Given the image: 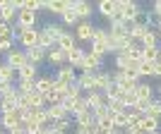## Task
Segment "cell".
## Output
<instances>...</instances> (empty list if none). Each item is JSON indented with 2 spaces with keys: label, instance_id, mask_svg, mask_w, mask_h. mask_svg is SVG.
Instances as JSON below:
<instances>
[{
  "label": "cell",
  "instance_id": "cell-48",
  "mask_svg": "<svg viewBox=\"0 0 161 134\" xmlns=\"http://www.w3.org/2000/svg\"><path fill=\"white\" fill-rule=\"evenodd\" d=\"M154 77H156V79H161V60L154 62Z\"/></svg>",
  "mask_w": 161,
  "mask_h": 134
},
{
  "label": "cell",
  "instance_id": "cell-32",
  "mask_svg": "<svg viewBox=\"0 0 161 134\" xmlns=\"http://www.w3.org/2000/svg\"><path fill=\"white\" fill-rule=\"evenodd\" d=\"M31 91H36L34 81H29V79H17V94H19V96H27V94H31Z\"/></svg>",
  "mask_w": 161,
  "mask_h": 134
},
{
  "label": "cell",
  "instance_id": "cell-53",
  "mask_svg": "<svg viewBox=\"0 0 161 134\" xmlns=\"http://www.w3.org/2000/svg\"><path fill=\"white\" fill-rule=\"evenodd\" d=\"M0 134H7V132H5V129H3V127H0Z\"/></svg>",
  "mask_w": 161,
  "mask_h": 134
},
{
  "label": "cell",
  "instance_id": "cell-52",
  "mask_svg": "<svg viewBox=\"0 0 161 134\" xmlns=\"http://www.w3.org/2000/svg\"><path fill=\"white\" fill-rule=\"evenodd\" d=\"M159 100H161V84H159Z\"/></svg>",
  "mask_w": 161,
  "mask_h": 134
},
{
  "label": "cell",
  "instance_id": "cell-3",
  "mask_svg": "<svg viewBox=\"0 0 161 134\" xmlns=\"http://www.w3.org/2000/svg\"><path fill=\"white\" fill-rule=\"evenodd\" d=\"M118 10L123 12V19L125 22H135L137 17H140V5L137 3H132V0H118Z\"/></svg>",
  "mask_w": 161,
  "mask_h": 134
},
{
  "label": "cell",
  "instance_id": "cell-10",
  "mask_svg": "<svg viewBox=\"0 0 161 134\" xmlns=\"http://www.w3.org/2000/svg\"><path fill=\"white\" fill-rule=\"evenodd\" d=\"M55 81H63V84H72V81H77V70H75L72 65L58 67V72H55Z\"/></svg>",
  "mask_w": 161,
  "mask_h": 134
},
{
  "label": "cell",
  "instance_id": "cell-18",
  "mask_svg": "<svg viewBox=\"0 0 161 134\" xmlns=\"http://www.w3.org/2000/svg\"><path fill=\"white\" fill-rule=\"evenodd\" d=\"M87 106H89V110L94 113V110L106 106V96L101 94V91H92V94H87Z\"/></svg>",
  "mask_w": 161,
  "mask_h": 134
},
{
  "label": "cell",
  "instance_id": "cell-34",
  "mask_svg": "<svg viewBox=\"0 0 161 134\" xmlns=\"http://www.w3.org/2000/svg\"><path fill=\"white\" fill-rule=\"evenodd\" d=\"M103 96H106V103H108V100H113V98H123L125 94H123V89L118 86V84H111V86L103 91Z\"/></svg>",
  "mask_w": 161,
  "mask_h": 134
},
{
  "label": "cell",
  "instance_id": "cell-37",
  "mask_svg": "<svg viewBox=\"0 0 161 134\" xmlns=\"http://www.w3.org/2000/svg\"><path fill=\"white\" fill-rule=\"evenodd\" d=\"M0 39H12L14 41V27H12V24L0 22Z\"/></svg>",
  "mask_w": 161,
  "mask_h": 134
},
{
  "label": "cell",
  "instance_id": "cell-15",
  "mask_svg": "<svg viewBox=\"0 0 161 134\" xmlns=\"http://www.w3.org/2000/svg\"><path fill=\"white\" fill-rule=\"evenodd\" d=\"M70 5H72V0H46V12L58 14V17H60Z\"/></svg>",
  "mask_w": 161,
  "mask_h": 134
},
{
  "label": "cell",
  "instance_id": "cell-19",
  "mask_svg": "<svg viewBox=\"0 0 161 134\" xmlns=\"http://www.w3.org/2000/svg\"><path fill=\"white\" fill-rule=\"evenodd\" d=\"M111 84H113V74L106 72V70H99V72H96V91H101V94H103Z\"/></svg>",
  "mask_w": 161,
  "mask_h": 134
},
{
  "label": "cell",
  "instance_id": "cell-26",
  "mask_svg": "<svg viewBox=\"0 0 161 134\" xmlns=\"http://www.w3.org/2000/svg\"><path fill=\"white\" fill-rule=\"evenodd\" d=\"M140 127H142V132H144V134H156V132H159V120H154V117H147V115H142Z\"/></svg>",
  "mask_w": 161,
  "mask_h": 134
},
{
  "label": "cell",
  "instance_id": "cell-6",
  "mask_svg": "<svg viewBox=\"0 0 161 134\" xmlns=\"http://www.w3.org/2000/svg\"><path fill=\"white\" fill-rule=\"evenodd\" d=\"M3 62H5V65H10L12 70H19V67L27 65V53H24L22 48H19V50H10V53L5 55V60H3Z\"/></svg>",
  "mask_w": 161,
  "mask_h": 134
},
{
  "label": "cell",
  "instance_id": "cell-55",
  "mask_svg": "<svg viewBox=\"0 0 161 134\" xmlns=\"http://www.w3.org/2000/svg\"><path fill=\"white\" fill-rule=\"evenodd\" d=\"M156 134H161V132H156Z\"/></svg>",
  "mask_w": 161,
  "mask_h": 134
},
{
  "label": "cell",
  "instance_id": "cell-51",
  "mask_svg": "<svg viewBox=\"0 0 161 134\" xmlns=\"http://www.w3.org/2000/svg\"><path fill=\"white\" fill-rule=\"evenodd\" d=\"M156 34H159V39H161V27H159V29H156Z\"/></svg>",
  "mask_w": 161,
  "mask_h": 134
},
{
  "label": "cell",
  "instance_id": "cell-28",
  "mask_svg": "<svg viewBox=\"0 0 161 134\" xmlns=\"http://www.w3.org/2000/svg\"><path fill=\"white\" fill-rule=\"evenodd\" d=\"M0 81H10V84H14L17 81V70H12L10 65H0Z\"/></svg>",
  "mask_w": 161,
  "mask_h": 134
},
{
  "label": "cell",
  "instance_id": "cell-17",
  "mask_svg": "<svg viewBox=\"0 0 161 134\" xmlns=\"http://www.w3.org/2000/svg\"><path fill=\"white\" fill-rule=\"evenodd\" d=\"M84 53H87V50H84V48H72V50H70V53H67V65H72L75 70H80L82 72V60H84Z\"/></svg>",
  "mask_w": 161,
  "mask_h": 134
},
{
  "label": "cell",
  "instance_id": "cell-4",
  "mask_svg": "<svg viewBox=\"0 0 161 134\" xmlns=\"http://www.w3.org/2000/svg\"><path fill=\"white\" fill-rule=\"evenodd\" d=\"M34 86H36L39 94L46 96L48 91H53V89H55V74H39V77L34 79Z\"/></svg>",
  "mask_w": 161,
  "mask_h": 134
},
{
  "label": "cell",
  "instance_id": "cell-40",
  "mask_svg": "<svg viewBox=\"0 0 161 134\" xmlns=\"http://www.w3.org/2000/svg\"><path fill=\"white\" fill-rule=\"evenodd\" d=\"M113 127H115V129H123V132H125V127H128V115H125V113L113 115Z\"/></svg>",
  "mask_w": 161,
  "mask_h": 134
},
{
  "label": "cell",
  "instance_id": "cell-36",
  "mask_svg": "<svg viewBox=\"0 0 161 134\" xmlns=\"http://www.w3.org/2000/svg\"><path fill=\"white\" fill-rule=\"evenodd\" d=\"M159 50H161V48H142V60L156 62V58H159Z\"/></svg>",
  "mask_w": 161,
  "mask_h": 134
},
{
  "label": "cell",
  "instance_id": "cell-41",
  "mask_svg": "<svg viewBox=\"0 0 161 134\" xmlns=\"http://www.w3.org/2000/svg\"><path fill=\"white\" fill-rule=\"evenodd\" d=\"M152 100H154V98H140V100H137V106H135L132 110H137L140 115H144L149 110V106H152Z\"/></svg>",
  "mask_w": 161,
  "mask_h": 134
},
{
  "label": "cell",
  "instance_id": "cell-49",
  "mask_svg": "<svg viewBox=\"0 0 161 134\" xmlns=\"http://www.w3.org/2000/svg\"><path fill=\"white\" fill-rule=\"evenodd\" d=\"M7 134H27V132H24V127H22V125H19V127L10 129V132H7Z\"/></svg>",
  "mask_w": 161,
  "mask_h": 134
},
{
  "label": "cell",
  "instance_id": "cell-8",
  "mask_svg": "<svg viewBox=\"0 0 161 134\" xmlns=\"http://www.w3.org/2000/svg\"><path fill=\"white\" fill-rule=\"evenodd\" d=\"M77 84L82 86V91H96V72H80L77 74Z\"/></svg>",
  "mask_w": 161,
  "mask_h": 134
},
{
  "label": "cell",
  "instance_id": "cell-31",
  "mask_svg": "<svg viewBox=\"0 0 161 134\" xmlns=\"http://www.w3.org/2000/svg\"><path fill=\"white\" fill-rule=\"evenodd\" d=\"M142 48H159V34L152 29V31H147V36L142 39Z\"/></svg>",
  "mask_w": 161,
  "mask_h": 134
},
{
  "label": "cell",
  "instance_id": "cell-45",
  "mask_svg": "<svg viewBox=\"0 0 161 134\" xmlns=\"http://www.w3.org/2000/svg\"><path fill=\"white\" fill-rule=\"evenodd\" d=\"M115 70H123V72L128 70V58L125 55H115Z\"/></svg>",
  "mask_w": 161,
  "mask_h": 134
},
{
  "label": "cell",
  "instance_id": "cell-35",
  "mask_svg": "<svg viewBox=\"0 0 161 134\" xmlns=\"http://www.w3.org/2000/svg\"><path fill=\"white\" fill-rule=\"evenodd\" d=\"M144 115H147V117H154V120L161 122V100L154 98V100H152V106H149V110H147Z\"/></svg>",
  "mask_w": 161,
  "mask_h": 134
},
{
  "label": "cell",
  "instance_id": "cell-54",
  "mask_svg": "<svg viewBox=\"0 0 161 134\" xmlns=\"http://www.w3.org/2000/svg\"><path fill=\"white\" fill-rule=\"evenodd\" d=\"M0 65H3V60H0Z\"/></svg>",
  "mask_w": 161,
  "mask_h": 134
},
{
  "label": "cell",
  "instance_id": "cell-44",
  "mask_svg": "<svg viewBox=\"0 0 161 134\" xmlns=\"http://www.w3.org/2000/svg\"><path fill=\"white\" fill-rule=\"evenodd\" d=\"M10 50H14L12 48V39H0V53H10Z\"/></svg>",
  "mask_w": 161,
  "mask_h": 134
},
{
  "label": "cell",
  "instance_id": "cell-5",
  "mask_svg": "<svg viewBox=\"0 0 161 134\" xmlns=\"http://www.w3.org/2000/svg\"><path fill=\"white\" fill-rule=\"evenodd\" d=\"M101 67H103V58L94 55L92 50L84 53V60H82V72H99Z\"/></svg>",
  "mask_w": 161,
  "mask_h": 134
},
{
  "label": "cell",
  "instance_id": "cell-13",
  "mask_svg": "<svg viewBox=\"0 0 161 134\" xmlns=\"http://www.w3.org/2000/svg\"><path fill=\"white\" fill-rule=\"evenodd\" d=\"M19 125H22V117L17 115V110H14V113H0V127L5 129V132L19 127Z\"/></svg>",
  "mask_w": 161,
  "mask_h": 134
},
{
  "label": "cell",
  "instance_id": "cell-25",
  "mask_svg": "<svg viewBox=\"0 0 161 134\" xmlns=\"http://www.w3.org/2000/svg\"><path fill=\"white\" fill-rule=\"evenodd\" d=\"M46 115H48V120H51V122H58V120H63V117H70L60 103H58V106H46Z\"/></svg>",
  "mask_w": 161,
  "mask_h": 134
},
{
  "label": "cell",
  "instance_id": "cell-29",
  "mask_svg": "<svg viewBox=\"0 0 161 134\" xmlns=\"http://www.w3.org/2000/svg\"><path fill=\"white\" fill-rule=\"evenodd\" d=\"M27 100H29V108H46V96L39 94V91L27 94Z\"/></svg>",
  "mask_w": 161,
  "mask_h": 134
},
{
  "label": "cell",
  "instance_id": "cell-12",
  "mask_svg": "<svg viewBox=\"0 0 161 134\" xmlns=\"http://www.w3.org/2000/svg\"><path fill=\"white\" fill-rule=\"evenodd\" d=\"M72 7H75V12H77V17H80V22H89V17L94 14L92 3H84V0H72Z\"/></svg>",
  "mask_w": 161,
  "mask_h": 134
},
{
  "label": "cell",
  "instance_id": "cell-42",
  "mask_svg": "<svg viewBox=\"0 0 161 134\" xmlns=\"http://www.w3.org/2000/svg\"><path fill=\"white\" fill-rule=\"evenodd\" d=\"M60 100H63V96L58 94L55 89H53V91H48V94H46V106H58Z\"/></svg>",
  "mask_w": 161,
  "mask_h": 134
},
{
  "label": "cell",
  "instance_id": "cell-43",
  "mask_svg": "<svg viewBox=\"0 0 161 134\" xmlns=\"http://www.w3.org/2000/svg\"><path fill=\"white\" fill-rule=\"evenodd\" d=\"M123 100H125V108H128V110H132V108L137 106V100H140V98H137V94H135V91H130V94L123 96Z\"/></svg>",
  "mask_w": 161,
  "mask_h": 134
},
{
  "label": "cell",
  "instance_id": "cell-9",
  "mask_svg": "<svg viewBox=\"0 0 161 134\" xmlns=\"http://www.w3.org/2000/svg\"><path fill=\"white\" fill-rule=\"evenodd\" d=\"M19 29H36V12H29V10H19L17 12V22H14Z\"/></svg>",
  "mask_w": 161,
  "mask_h": 134
},
{
  "label": "cell",
  "instance_id": "cell-39",
  "mask_svg": "<svg viewBox=\"0 0 161 134\" xmlns=\"http://www.w3.org/2000/svg\"><path fill=\"white\" fill-rule=\"evenodd\" d=\"M22 127H24L27 134H39L41 132V125H39V122H34V120H24V122H22Z\"/></svg>",
  "mask_w": 161,
  "mask_h": 134
},
{
  "label": "cell",
  "instance_id": "cell-38",
  "mask_svg": "<svg viewBox=\"0 0 161 134\" xmlns=\"http://www.w3.org/2000/svg\"><path fill=\"white\" fill-rule=\"evenodd\" d=\"M142 77H154V62L142 60V65H140V79H142Z\"/></svg>",
  "mask_w": 161,
  "mask_h": 134
},
{
  "label": "cell",
  "instance_id": "cell-16",
  "mask_svg": "<svg viewBox=\"0 0 161 134\" xmlns=\"http://www.w3.org/2000/svg\"><path fill=\"white\" fill-rule=\"evenodd\" d=\"M96 10H99L101 17H106V19H113L115 17V0H101V3H96Z\"/></svg>",
  "mask_w": 161,
  "mask_h": 134
},
{
  "label": "cell",
  "instance_id": "cell-20",
  "mask_svg": "<svg viewBox=\"0 0 161 134\" xmlns=\"http://www.w3.org/2000/svg\"><path fill=\"white\" fill-rule=\"evenodd\" d=\"M24 53H27V62H31V65H36L39 67L41 62H46V50H43V48H29V50H24Z\"/></svg>",
  "mask_w": 161,
  "mask_h": 134
},
{
  "label": "cell",
  "instance_id": "cell-33",
  "mask_svg": "<svg viewBox=\"0 0 161 134\" xmlns=\"http://www.w3.org/2000/svg\"><path fill=\"white\" fill-rule=\"evenodd\" d=\"M135 94H137V98H154V91H152V86L147 81H140L137 89H135Z\"/></svg>",
  "mask_w": 161,
  "mask_h": 134
},
{
  "label": "cell",
  "instance_id": "cell-14",
  "mask_svg": "<svg viewBox=\"0 0 161 134\" xmlns=\"http://www.w3.org/2000/svg\"><path fill=\"white\" fill-rule=\"evenodd\" d=\"M46 62L51 67H63V65H67V53H63L60 48H53V50L46 53Z\"/></svg>",
  "mask_w": 161,
  "mask_h": 134
},
{
  "label": "cell",
  "instance_id": "cell-7",
  "mask_svg": "<svg viewBox=\"0 0 161 134\" xmlns=\"http://www.w3.org/2000/svg\"><path fill=\"white\" fill-rule=\"evenodd\" d=\"M75 39L77 41H94V24L92 22H80L77 27H75Z\"/></svg>",
  "mask_w": 161,
  "mask_h": 134
},
{
  "label": "cell",
  "instance_id": "cell-11",
  "mask_svg": "<svg viewBox=\"0 0 161 134\" xmlns=\"http://www.w3.org/2000/svg\"><path fill=\"white\" fill-rule=\"evenodd\" d=\"M0 22H5V24L17 22V10L10 5V0H0Z\"/></svg>",
  "mask_w": 161,
  "mask_h": 134
},
{
  "label": "cell",
  "instance_id": "cell-50",
  "mask_svg": "<svg viewBox=\"0 0 161 134\" xmlns=\"http://www.w3.org/2000/svg\"><path fill=\"white\" fill-rule=\"evenodd\" d=\"M152 10H154V12H159V14H161V0H156V3H154V7H152Z\"/></svg>",
  "mask_w": 161,
  "mask_h": 134
},
{
  "label": "cell",
  "instance_id": "cell-22",
  "mask_svg": "<svg viewBox=\"0 0 161 134\" xmlns=\"http://www.w3.org/2000/svg\"><path fill=\"white\" fill-rule=\"evenodd\" d=\"M36 77H39V67L31 65V62H27L24 67H19V70H17V79H29V81H34Z\"/></svg>",
  "mask_w": 161,
  "mask_h": 134
},
{
  "label": "cell",
  "instance_id": "cell-2",
  "mask_svg": "<svg viewBox=\"0 0 161 134\" xmlns=\"http://www.w3.org/2000/svg\"><path fill=\"white\" fill-rule=\"evenodd\" d=\"M14 27V39L19 41L22 50H29V48H36L39 46V29H19L17 24Z\"/></svg>",
  "mask_w": 161,
  "mask_h": 134
},
{
  "label": "cell",
  "instance_id": "cell-24",
  "mask_svg": "<svg viewBox=\"0 0 161 134\" xmlns=\"http://www.w3.org/2000/svg\"><path fill=\"white\" fill-rule=\"evenodd\" d=\"M17 96L19 94H10L0 98V113H14L17 110Z\"/></svg>",
  "mask_w": 161,
  "mask_h": 134
},
{
  "label": "cell",
  "instance_id": "cell-47",
  "mask_svg": "<svg viewBox=\"0 0 161 134\" xmlns=\"http://www.w3.org/2000/svg\"><path fill=\"white\" fill-rule=\"evenodd\" d=\"M125 134H144V132H142L140 122H135V125H128V127H125Z\"/></svg>",
  "mask_w": 161,
  "mask_h": 134
},
{
  "label": "cell",
  "instance_id": "cell-46",
  "mask_svg": "<svg viewBox=\"0 0 161 134\" xmlns=\"http://www.w3.org/2000/svg\"><path fill=\"white\" fill-rule=\"evenodd\" d=\"M60 106L65 108V113L70 115V113H72V106H75V98H67V96H63V100H60Z\"/></svg>",
  "mask_w": 161,
  "mask_h": 134
},
{
  "label": "cell",
  "instance_id": "cell-27",
  "mask_svg": "<svg viewBox=\"0 0 161 134\" xmlns=\"http://www.w3.org/2000/svg\"><path fill=\"white\" fill-rule=\"evenodd\" d=\"M72 125L75 127H92L94 125V113L92 110H87V113L77 115V117H72Z\"/></svg>",
  "mask_w": 161,
  "mask_h": 134
},
{
  "label": "cell",
  "instance_id": "cell-1",
  "mask_svg": "<svg viewBox=\"0 0 161 134\" xmlns=\"http://www.w3.org/2000/svg\"><path fill=\"white\" fill-rule=\"evenodd\" d=\"M67 29L63 27L60 22H48L43 29H39V48H43V50H53V48H58V39H60L63 34H65Z\"/></svg>",
  "mask_w": 161,
  "mask_h": 134
},
{
  "label": "cell",
  "instance_id": "cell-21",
  "mask_svg": "<svg viewBox=\"0 0 161 134\" xmlns=\"http://www.w3.org/2000/svg\"><path fill=\"white\" fill-rule=\"evenodd\" d=\"M58 48H60L63 53H70L72 48H77V39H75V34H70V31H65L58 39Z\"/></svg>",
  "mask_w": 161,
  "mask_h": 134
},
{
  "label": "cell",
  "instance_id": "cell-23",
  "mask_svg": "<svg viewBox=\"0 0 161 134\" xmlns=\"http://www.w3.org/2000/svg\"><path fill=\"white\" fill-rule=\"evenodd\" d=\"M60 24H63L65 29H67V27H77V24H80V17H77V12H75L72 5H70L65 12L60 14Z\"/></svg>",
  "mask_w": 161,
  "mask_h": 134
},
{
  "label": "cell",
  "instance_id": "cell-30",
  "mask_svg": "<svg viewBox=\"0 0 161 134\" xmlns=\"http://www.w3.org/2000/svg\"><path fill=\"white\" fill-rule=\"evenodd\" d=\"M106 108L111 110V115H120V113H125V110H128V108H125V100H123V98H113V100H108Z\"/></svg>",
  "mask_w": 161,
  "mask_h": 134
}]
</instances>
